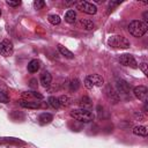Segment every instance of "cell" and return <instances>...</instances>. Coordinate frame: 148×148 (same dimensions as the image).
<instances>
[{
  "instance_id": "cell-1",
  "label": "cell",
  "mask_w": 148,
  "mask_h": 148,
  "mask_svg": "<svg viewBox=\"0 0 148 148\" xmlns=\"http://www.w3.org/2000/svg\"><path fill=\"white\" fill-rule=\"evenodd\" d=\"M148 30V25L146 22L140 21V20H133L132 22H130L128 24V32L133 36V37H142Z\"/></svg>"
},
{
  "instance_id": "cell-18",
  "label": "cell",
  "mask_w": 148,
  "mask_h": 148,
  "mask_svg": "<svg viewBox=\"0 0 148 148\" xmlns=\"http://www.w3.org/2000/svg\"><path fill=\"white\" fill-rule=\"evenodd\" d=\"M133 133H134L135 135H139V136H146L147 133H148V130H147L146 126L139 125V126H135V127L133 128Z\"/></svg>"
},
{
  "instance_id": "cell-5",
  "label": "cell",
  "mask_w": 148,
  "mask_h": 148,
  "mask_svg": "<svg viewBox=\"0 0 148 148\" xmlns=\"http://www.w3.org/2000/svg\"><path fill=\"white\" fill-rule=\"evenodd\" d=\"M76 8L86 14H89V15H95L97 13V7L96 5H94L92 2H89V1H86V0H81V1H77L76 2Z\"/></svg>"
},
{
  "instance_id": "cell-14",
  "label": "cell",
  "mask_w": 148,
  "mask_h": 148,
  "mask_svg": "<svg viewBox=\"0 0 148 148\" xmlns=\"http://www.w3.org/2000/svg\"><path fill=\"white\" fill-rule=\"evenodd\" d=\"M20 105L22 108H25V109H39L40 108L39 102H32V101H27V99L21 101Z\"/></svg>"
},
{
  "instance_id": "cell-17",
  "label": "cell",
  "mask_w": 148,
  "mask_h": 148,
  "mask_svg": "<svg viewBox=\"0 0 148 148\" xmlns=\"http://www.w3.org/2000/svg\"><path fill=\"white\" fill-rule=\"evenodd\" d=\"M65 21L67 23H74L76 21V13L73 10V9H68L65 14Z\"/></svg>"
},
{
  "instance_id": "cell-4",
  "label": "cell",
  "mask_w": 148,
  "mask_h": 148,
  "mask_svg": "<svg viewBox=\"0 0 148 148\" xmlns=\"http://www.w3.org/2000/svg\"><path fill=\"white\" fill-rule=\"evenodd\" d=\"M104 84V79L99 74H90L84 79V87L92 89L94 87H102Z\"/></svg>"
},
{
  "instance_id": "cell-28",
  "label": "cell",
  "mask_w": 148,
  "mask_h": 148,
  "mask_svg": "<svg viewBox=\"0 0 148 148\" xmlns=\"http://www.w3.org/2000/svg\"><path fill=\"white\" fill-rule=\"evenodd\" d=\"M139 67L141 68V71L145 73V74H147V62H145V61H142L140 65H139Z\"/></svg>"
},
{
  "instance_id": "cell-27",
  "label": "cell",
  "mask_w": 148,
  "mask_h": 148,
  "mask_svg": "<svg viewBox=\"0 0 148 148\" xmlns=\"http://www.w3.org/2000/svg\"><path fill=\"white\" fill-rule=\"evenodd\" d=\"M6 3L8 5V6H10V7H17V6H20L21 5V1H10V0H7L6 1Z\"/></svg>"
},
{
  "instance_id": "cell-15",
  "label": "cell",
  "mask_w": 148,
  "mask_h": 148,
  "mask_svg": "<svg viewBox=\"0 0 148 148\" xmlns=\"http://www.w3.org/2000/svg\"><path fill=\"white\" fill-rule=\"evenodd\" d=\"M57 49H58L59 53H60L61 56H64L65 58H68V59H73V58H74V53H73L72 51H69L68 49H66L65 46H62L61 44H59V45L57 46Z\"/></svg>"
},
{
  "instance_id": "cell-10",
  "label": "cell",
  "mask_w": 148,
  "mask_h": 148,
  "mask_svg": "<svg viewBox=\"0 0 148 148\" xmlns=\"http://www.w3.org/2000/svg\"><path fill=\"white\" fill-rule=\"evenodd\" d=\"M147 94H148V89L145 86H136L133 88V95L140 101H146Z\"/></svg>"
},
{
  "instance_id": "cell-12",
  "label": "cell",
  "mask_w": 148,
  "mask_h": 148,
  "mask_svg": "<svg viewBox=\"0 0 148 148\" xmlns=\"http://www.w3.org/2000/svg\"><path fill=\"white\" fill-rule=\"evenodd\" d=\"M1 143H7V145H16V146H21V145H25L24 141L16 139V138H1L0 139Z\"/></svg>"
},
{
  "instance_id": "cell-11",
  "label": "cell",
  "mask_w": 148,
  "mask_h": 148,
  "mask_svg": "<svg viewBox=\"0 0 148 148\" xmlns=\"http://www.w3.org/2000/svg\"><path fill=\"white\" fill-rule=\"evenodd\" d=\"M52 82V76L49 72H43L42 75H40V84L44 87V88H49L50 84Z\"/></svg>"
},
{
  "instance_id": "cell-31",
  "label": "cell",
  "mask_w": 148,
  "mask_h": 148,
  "mask_svg": "<svg viewBox=\"0 0 148 148\" xmlns=\"http://www.w3.org/2000/svg\"><path fill=\"white\" fill-rule=\"evenodd\" d=\"M147 15H148V12H145V13H143V17H145L146 23H147V20H148V18H147Z\"/></svg>"
},
{
  "instance_id": "cell-30",
  "label": "cell",
  "mask_w": 148,
  "mask_h": 148,
  "mask_svg": "<svg viewBox=\"0 0 148 148\" xmlns=\"http://www.w3.org/2000/svg\"><path fill=\"white\" fill-rule=\"evenodd\" d=\"M30 87L34 88V89H36V88L38 87V84H37V80H36V79H31V80H30Z\"/></svg>"
},
{
  "instance_id": "cell-3",
  "label": "cell",
  "mask_w": 148,
  "mask_h": 148,
  "mask_svg": "<svg viewBox=\"0 0 148 148\" xmlns=\"http://www.w3.org/2000/svg\"><path fill=\"white\" fill-rule=\"evenodd\" d=\"M108 45L113 49H128L131 46L130 40L120 35H112L108 39Z\"/></svg>"
},
{
  "instance_id": "cell-23",
  "label": "cell",
  "mask_w": 148,
  "mask_h": 148,
  "mask_svg": "<svg viewBox=\"0 0 148 148\" xmlns=\"http://www.w3.org/2000/svg\"><path fill=\"white\" fill-rule=\"evenodd\" d=\"M47 20H49V22H50L51 24H53V25H58V24H60V22H61L60 16L57 15V14H51V15H49Z\"/></svg>"
},
{
  "instance_id": "cell-6",
  "label": "cell",
  "mask_w": 148,
  "mask_h": 148,
  "mask_svg": "<svg viewBox=\"0 0 148 148\" xmlns=\"http://www.w3.org/2000/svg\"><path fill=\"white\" fill-rule=\"evenodd\" d=\"M118 60H119V62H120L123 66L132 67V68H136V67H138V62H136L135 58H134L132 54H128V53L120 54L119 58H118Z\"/></svg>"
},
{
  "instance_id": "cell-13",
  "label": "cell",
  "mask_w": 148,
  "mask_h": 148,
  "mask_svg": "<svg viewBox=\"0 0 148 148\" xmlns=\"http://www.w3.org/2000/svg\"><path fill=\"white\" fill-rule=\"evenodd\" d=\"M27 68H28V71H29L30 73H36V72L39 71V68H40V61L37 60V59H32V60L29 61Z\"/></svg>"
},
{
  "instance_id": "cell-22",
  "label": "cell",
  "mask_w": 148,
  "mask_h": 148,
  "mask_svg": "<svg viewBox=\"0 0 148 148\" xmlns=\"http://www.w3.org/2000/svg\"><path fill=\"white\" fill-rule=\"evenodd\" d=\"M80 81L79 79H72L69 82H68V89L71 91H76L79 88H80Z\"/></svg>"
},
{
  "instance_id": "cell-26",
  "label": "cell",
  "mask_w": 148,
  "mask_h": 148,
  "mask_svg": "<svg viewBox=\"0 0 148 148\" xmlns=\"http://www.w3.org/2000/svg\"><path fill=\"white\" fill-rule=\"evenodd\" d=\"M0 102L1 103H8L9 102V97L5 92H1V91H0Z\"/></svg>"
},
{
  "instance_id": "cell-16",
  "label": "cell",
  "mask_w": 148,
  "mask_h": 148,
  "mask_svg": "<svg viewBox=\"0 0 148 148\" xmlns=\"http://www.w3.org/2000/svg\"><path fill=\"white\" fill-rule=\"evenodd\" d=\"M38 120H39V123L42 125H45V124H49V123H51L53 120V116L51 113H49V112H43V113L39 114Z\"/></svg>"
},
{
  "instance_id": "cell-8",
  "label": "cell",
  "mask_w": 148,
  "mask_h": 148,
  "mask_svg": "<svg viewBox=\"0 0 148 148\" xmlns=\"http://www.w3.org/2000/svg\"><path fill=\"white\" fill-rule=\"evenodd\" d=\"M14 52V45L10 40L8 39H3L2 42H0V53L3 57H9L12 56Z\"/></svg>"
},
{
  "instance_id": "cell-24",
  "label": "cell",
  "mask_w": 148,
  "mask_h": 148,
  "mask_svg": "<svg viewBox=\"0 0 148 148\" xmlns=\"http://www.w3.org/2000/svg\"><path fill=\"white\" fill-rule=\"evenodd\" d=\"M47 103L53 108V109H59L60 108V104H59V101H58V97H54V96H50L47 98Z\"/></svg>"
},
{
  "instance_id": "cell-32",
  "label": "cell",
  "mask_w": 148,
  "mask_h": 148,
  "mask_svg": "<svg viewBox=\"0 0 148 148\" xmlns=\"http://www.w3.org/2000/svg\"><path fill=\"white\" fill-rule=\"evenodd\" d=\"M0 16H1V9H0Z\"/></svg>"
},
{
  "instance_id": "cell-29",
  "label": "cell",
  "mask_w": 148,
  "mask_h": 148,
  "mask_svg": "<svg viewBox=\"0 0 148 148\" xmlns=\"http://www.w3.org/2000/svg\"><path fill=\"white\" fill-rule=\"evenodd\" d=\"M134 116H135L136 118H139V120H141V121H143V120L146 119V116H145V113H141V112H139V113L136 112Z\"/></svg>"
},
{
  "instance_id": "cell-20",
  "label": "cell",
  "mask_w": 148,
  "mask_h": 148,
  "mask_svg": "<svg viewBox=\"0 0 148 148\" xmlns=\"http://www.w3.org/2000/svg\"><path fill=\"white\" fill-rule=\"evenodd\" d=\"M79 105L81 106V109L90 108V106H91V99H90L88 96H83V97L80 98V101H79Z\"/></svg>"
},
{
  "instance_id": "cell-9",
  "label": "cell",
  "mask_w": 148,
  "mask_h": 148,
  "mask_svg": "<svg viewBox=\"0 0 148 148\" xmlns=\"http://www.w3.org/2000/svg\"><path fill=\"white\" fill-rule=\"evenodd\" d=\"M104 91H105L106 97H108L112 103H118V102L120 101V95L118 94V91H117L113 87H111V84H108V86L105 87Z\"/></svg>"
},
{
  "instance_id": "cell-7",
  "label": "cell",
  "mask_w": 148,
  "mask_h": 148,
  "mask_svg": "<svg viewBox=\"0 0 148 148\" xmlns=\"http://www.w3.org/2000/svg\"><path fill=\"white\" fill-rule=\"evenodd\" d=\"M116 87H117V91H118V94L120 95V94H123V95H125V96H128L130 94H131V86H130V83L127 82V81H125V80H123V79H117V81H116Z\"/></svg>"
},
{
  "instance_id": "cell-19",
  "label": "cell",
  "mask_w": 148,
  "mask_h": 148,
  "mask_svg": "<svg viewBox=\"0 0 148 148\" xmlns=\"http://www.w3.org/2000/svg\"><path fill=\"white\" fill-rule=\"evenodd\" d=\"M58 101H59L60 106H64V108H67L72 104V98L67 95H61L60 97H58Z\"/></svg>"
},
{
  "instance_id": "cell-25",
  "label": "cell",
  "mask_w": 148,
  "mask_h": 148,
  "mask_svg": "<svg viewBox=\"0 0 148 148\" xmlns=\"http://www.w3.org/2000/svg\"><path fill=\"white\" fill-rule=\"evenodd\" d=\"M44 5H45V2H44L43 0H36V1L34 2V7H35L36 9H42V8L44 7Z\"/></svg>"
},
{
  "instance_id": "cell-2",
  "label": "cell",
  "mask_w": 148,
  "mask_h": 148,
  "mask_svg": "<svg viewBox=\"0 0 148 148\" xmlns=\"http://www.w3.org/2000/svg\"><path fill=\"white\" fill-rule=\"evenodd\" d=\"M71 117L77 121H81V123H90L94 120L95 118V114L89 111L88 109H76V110H73L69 112Z\"/></svg>"
},
{
  "instance_id": "cell-21",
  "label": "cell",
  "mask_w": 148,
  "mask_h": 148,
  "mask_svg": "<svg viewBox=\"0 0 148 148\" xmlns=\"http://www.w3.org/2000/svg\"><path fill=\"white\" fill-rule=\"evenodd\" d=\"M80 23H81V25L83 27L84 30H92V29L95 28V23H94L92 21H90V20L83 18V20L80 21Z\"/></svg>"
}]
</instances>
